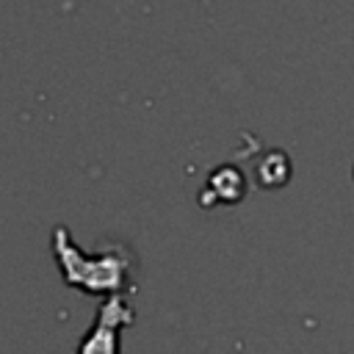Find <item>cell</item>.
Returning a JSON list of instances; mask_svg holds the SVG:
<instances>
[{
    "mask_svg": "<svg viewBox=\"0 0 354 354\" xmlns=\"http://www.w3.org/2000/svg\"><path fill=\"white\" fill-rule=\"evenodd\" d=\"M53 252L61 266L64 282L72 288H80L83 293H105V296H119L122 290L130 288V268L133 260L122 249H108L86 257L69 238L64 227L55 230L53 235Z\"/></svg>",
    "mask_w": 354,
    "mask_h": 354,
    "instance_id": "1",
    "label": "cell"
},
{
    "mask_svg": "<svg viewBox=\"0 0 354 354\" xmlns=\"http://www.w3.org/2000/svg\"><path fill=\"white\" fill-rule=\"evenodd\" d=\"M133 318L136 313L122 296H108L75 354H119V332L133 324Z\"/></svg>",
    "mask_w": 354,
    "mask_h": 354,
    "instance_id": "2",
    "label": "cell"
}]
</instances>
